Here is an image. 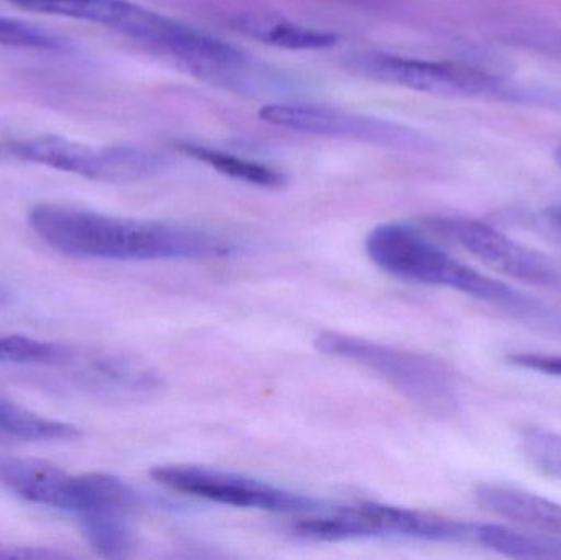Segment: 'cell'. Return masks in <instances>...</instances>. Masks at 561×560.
Returning a JSON list of instances; mask_svg holds the SVG:
<instances>
[{"mask_svg": "<svg viewBox=\"0 0 561 560\" xmlns=\"http://www.w3.org/2000/svg\"><path fill=\"white\" fill-rule=\"evenodd\" d=\"M150 476L154 482L173 492L236 508L302 516L323 508V503L312 496L206 467L160 466L153 467Z\"/></svg>", "mask_w": 561, "mask_h": 560, "instance_id": "8992f818", "label": "cell"}, {"mask_svg": "<svg viewBox=\"0 0 561 560\" xmlns=\"http://www.w3.org/2000/svg\"><path fill=\"white\" fill-rule=\"evenodd\" d=\"M474 495L484 510L500 518L561 536V505L553 500L500 483L478 487Z\"/></svg>", "mask_w": 561, "mask_h": 560, "instance_id": "7c38bea8", "label": "cell"}, {"mask_svg": "<svg viewBox=\"0 0 561 560\" xmlns=\"http://www.w3.org/2000/svg\"><path fill=\"white\" fill-rule=\"evenodd\" d=\"M431 226L494 272L527 285L561 288V266L552 256L517 242L488 224L467 217H437L431 220Z\"/></svg>", "mask_w": 561, "mask_h": 560, "instance_id": "9c48e42d", "label": "cell"}, {"mask_svg": "<svg viewBox=\"0 0 561 560\" xmlns=\"http://www.w3.org/2000/svg\"><path fill=\"white\" fill-rule=\"evenodd\" d=\"M316 347L330 357L368 368L432 416L457 413V378L448 365L432 355L332 331L317 335Z\"/></svg>", "mask_w": 561, "mask_h": 560, "instance_id": "3957f363", "label": "cell"}, {"mask_svg": "<svg viewBox=\"0 0 561 560\" xmlns=\"http://www.w3.org/2000/svg\"><path fill=\"white\" fill-rule=\"evenodd\" d=\"M473 542L513 559L561 560V536L520 532L501 525H474Z\"/></svg>", "mask_w": 561, "mask_h": 560, "instance_id": "5bb4252c", "label": "cell"}, {"mask_svg": "<svg viewBox=\"0 0 561 560\" xmlns=\"http://www.w3.org/2000/svg\"><path fill=\"white\" fill-rule=\"evenodd\" d=\"M537 229L561 249V207H550L537 217Z\"/></svg>", "mask_w": 561, "mask_h": 560, "instance_id": "7402d4cb", "label": "cell"}, {"mask_svg": "<svg viewBox=\"0 0 561 560\" xmlns=\"http://www.w3.org/2000/svg\"><path fill=\"white\" fill-rule=\"evenodd\" d=\"M520 450L534 469L561 482V434L527 430L520 437Z\"/></svg>", "mask_w": 561, "mask_h": 560, "instance_id": "ac0fdd59", "label": "cell"}, {"mask_svg": "<svg viewBox=\"0 0 561 560\" xmlns=\"http://www.w3.org/2000/svg\"><path fill=\"white\" fill-rule=\"evenodd\" d=\"M365 247L371 262L396 278L455 289L481 301L514 309L524 318L543 316L539 302L454 259L414 227L381 224L368 233Z\"/></svg>", "mask_w": 561, "mask_h": 560, "instance_id": "7a4b0ae2", "label": "cell"}, {"mask_svg": "<svg viewBox=\"0 0 561 560\" xmlns=\"http://www.w3.org/2000/svg\"><path fill=\"white\" fill-rule=\"evenodd\" d=\"M178 148L187 157L196 158L201 163L209 164L219 173L233 178V180L245 181V183L253 184V186L276 190V187H283L287 181L286 176L275 168L227 153V151L214 150V148L194 144H180Z\"/></svg>", "mask_w": 561, "mask_h": 560, "instance_id": "e0dca14e", "label": "cell"}, {"mask_svg": "<svg viewBox=\"0 0 561 560\" xmlns=\"http://www.w3.org/2000/svg\"><path fill=\"white\" fill-rule=\"evenodd\" d=\"M9 292H7V289L3 288V286H0V308H2V306H5L7 302H9Z\"/></svg>", "mask_w": 561, "mask_h": 560, "instance_id": "603a6c76", "label": "cell"}, {"mask_svg": "<svg viewBox=\"0 0 561 560\" xmlns=\"http://www.w3.org/2000/svg\"><path fill=\"white\" fill-rule=\"evenodd\" d=\"M62 552L49 551L45 548H30V546L7 545L0 541V560H35V559H62Z\"/></svg>", "mask_w": 561, "mask_h": 560, "instance_id": "44dd1931", "label": "cell"}, {"mask_svg": "<svg viewBox=\"0 0 561 560\" xmlns=\"http://www.w3.org/2000/svg\"><path fill=\"white\" fill-rule=\"evenodd\" d=\"M514 367L526 368L537 374L549 375V377L561 378V355L549 354H513L507 357Z\"/></svg>", "mask_w": 561, "mask_h": 560, "instance_id": "ffe728a7", "label": "cell"}, {"mask_svg": "<svg viewBox=\"0 0 561 560\" xmlns=\"http://www.w3.org/2000/svg\"><path fill=\"white\" fill-rule=\"evenodd\" d=\"M348 68L365 78L442 98H470L510 92L503 82L478 69L405 56L379 53L356 56L350 59Z\"/></svg>", "mask_w": 561, "mask_h": 560, "instance_id": "8fae6325", "label": "cell"}, {"mask_svg": "<svg viewBox=\"0 0 561 560\" xmlns=\"http://www.w3.org/2000/svg\"><path fill=\"white\" fill-rule=\"evenodd\" d=\"M0 487L23 502L79 516L107 506H137L124 480L107 473L72 476L46 460L0 456Z\"/></svg>", "mask_w": 561, "mask_h": 560, "instance_id": "277c9868", "label": "cell"}, {"mask_svg": "<svg viewBox=\"0 0 561 560\" xmlns=\"http://www.w3.org/2000/svg\"><path fill=\"white\" fill-rule=\"evenodd\" d=\"M33 232L56 252L92 260H197L232 253L217 237L153 220L125 219L71 204H36Z\"/></svg>", "mask_w": 561, "mask_h": 560, "instance_id": "6da1fadb", "label": "cell"}, {"mask_svg": "<svg viewBox=\"0 0 561 560\" xmlns=\"http://www.w3.org/2000/svg\"><path fill=\"white\" fill-rule=\"evenodd\" d=\"M0 437L30 443H58L79 439L81 430L75 424L49 420L0 397Z\"/></svg>", "mask_w": 561, "mask_h": 560, "instance_id": "2e32d148", "label": "cell"}, {"mask_svg": "<svg viewBox=\"0 0 561 560\" xmlns=\"http://www.w3.org/2000/svg\"><path fill=\"white\" fill-rule=\"evenodd\" d=\"M266 124L322 137L352 138L394 150L425 151L431 140L421 132L386 118L343 108L310 104H266L260 111Z\"/></svg>", "mask_w": 561, "mask_h": 560, "instance_id": "ba28073f", "label": "cell"}, {"mask_svg": "<svg viewBox=\"0 0 561 560\" xmlns=\"http://www.w3.org/2000/svg\"><path fill=\"white\" fill-rule=\"evenodd\" d=\"M473 532L474 523L455 522L379 503L332 508L323 519V533L330 541L404 538L428 542H473Z\"/></svg>", "mask_w": 561, "mask_h": 560, "instance_id": "52a82bcc", "label": "cell"}, {"mask_svg": "<svg viewBox=\"0 0 561 560\" xmlns=\"http://www.w3.org/2000/svg\"><path fill=\"white\" fill-rule=\"evenodd\" d=\"M239 28L266 45L296 49V52L329 49L340 43L336 33L310 28V26L287 22V20L249 16V19L240 20Z\"/></svg>", "mask_w": 561, "mask_h": 560, "instance_id": "9a60e30c", "label": "cell"}, {"mask_svg": "<svg viewBox=\"0 0 561 560\" xmlns=\"http://www.w3.org/2000/svg\"><path fill=\"white\" fill-rule=\"evenodd\" d=\"M0 46L55 52L61 48V42L33 23L0 16Z\"/></svg>", "mask_w": 561, "mask_h": 560, "instance_id": "d6986e66", "label": "cell"}, {"mask_svg": "<svg viewBox=\"0 0 561 560\" xmlns=\"http://www.w3.org/2000/svg\"><path fill=\"white\" fill-rule=\"evenodd\" d=\"M556 160H557V163H559L560 168H561V145L559 147V150H557Z\"/></svg>", "mask_w": 561, "mask_h": 560, "instance_id": "cb8c5ba5", "label": "cell"}, {"mask_svg": "<svg viewBox=\"0 0 561 560\" xmlns=\"http://www.w3.org/2000/svg\"><path fill=\"white\" fill-rule=\"evenodd\" d=\"M20 160L104 183H134L160 173L164 160L130 145L94 147L56 135H39L12 145Z\"/></svg>", "mask_w": 561, "mask_h": 560, "instance_id": "5b68a950", "label": "cell"}, {"mask_svg": "<svg viewBox=\"0 0 561 560\" xmlns=\"http://www.w3.org/2000/svg\"><path fill=\"white\" fill-rule=\"evenodd\" d=\"M71 385L108 403H144L164 390L161 375L145 362L108 348L71 347L59 365Z\"/></svg>", "mask_w": 561, "mask_h": 560, "instance_id": "30bf717a", "label": "cell"}, {"mask_svg": "<svg viewBox=\"0 0 561 560\" xmlns=\"http://www.w3.org/2000/svg\"><path fill=\"white\" fill-rule=\"evenodd\" d=\"M134 512L127 508H104L78 516L85 541L101 558H127L135 548L131 523Z\"/></svg>", "mask_w": 561, "mask_h": 560, "instance_id": "4fadbf2b", "label": "cell"}]
</instances>
